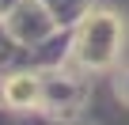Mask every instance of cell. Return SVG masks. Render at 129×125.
Here are the masks:
<instances>
[{"label": "cell", "mask_w": 129, "mask_h": 125, "mask_svg": "<svg viewBox=\"0 0 129 125\" xmlns=\"http://www.w3.org/2000/svg\"><path fill=\"white\" fill-rule=\"evenodd\" d=\"M114 99H118L121 106H129V65L114 76Z\"/></svg>", "instance_id": "obj_3"}, {"label": "cell", "mask_w": 129, "mask_h": 125, "mask_svg": "<svg viewBox=\"0 0 129 125\" xmlns=\"http://www.w3.org/2000/svg\"><path fill=\"white\" fill-rule=\"evenodd\" d=\"M4 99H8V106H34V102H42V80H34V76H12L8 84H4Z\"/></svg>", "instance_id": "obj_2"}, {"label": "cell", "mask_w": 129, "mask_h": 125, "mask_svg": "<svg viewBox=\"0 0 129 125\" xmlns=\"http://www.w3.org/2000/svg\"><path fill=\"white\" fill-rule=\"evenodd\" d=\"M121 42H125V30H121V19L114 12H87L84 23L76 27L72 57L80 61L84 68L99 72V68H110L118 61Z\"/></svg>", "instance_id": "obj_1"}]
</instances>
